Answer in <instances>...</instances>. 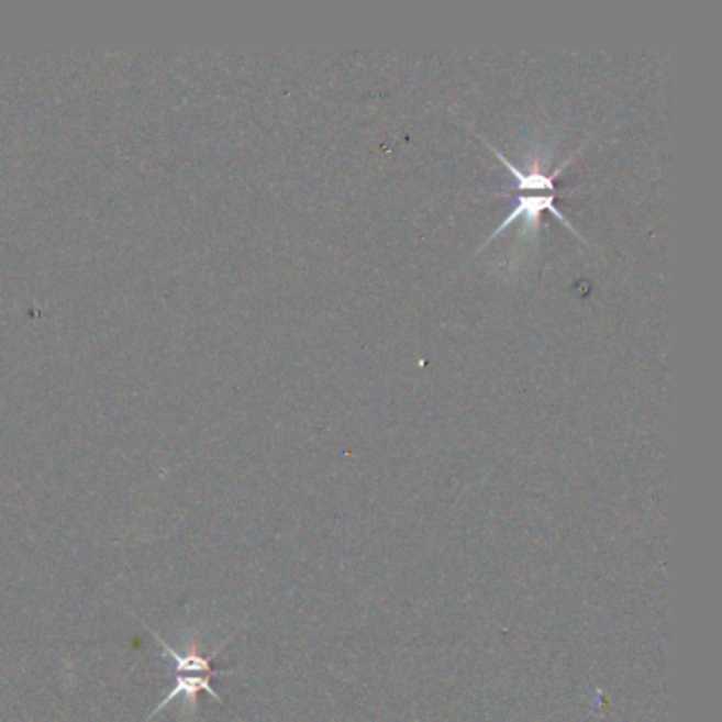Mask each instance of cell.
I'll return each instance as SVG.
<instances>
[{"instance_id":"1","label":"cell","mask_w":722,"mask_h":722,"mask_svg":"<svg viewBox=\"0 0 722 722\" xmlns=\"http://www.w3.org/2000/svg\"><path fill=\"white\" fill-rule=\"evenodd\" d=\"M227 674H232V671H214V674H176V680H174V687L170 689V693L166 695V699H164V701L151 712L148 721H151L155 714H159L164 708H168L176 697H185V699L191 701V706L196 708V706H198V693H202V691L210 695L216 703L223 706V697L210 687V680H212L214 676H227Z\"/></svg>"}]
</instances>
